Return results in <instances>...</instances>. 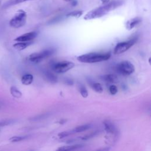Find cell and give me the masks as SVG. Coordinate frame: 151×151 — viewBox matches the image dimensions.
Masks as SVG:
<instances>
[{"mask_svg": "<svg viewBox=\"0 0 151 151\" xmlns=\"http://www.w3.org/2000/svg\"><path fill=\"white\" fill-rule=\"evenodd\" d=\"M123 4V2L119 0L108 2L107 3L104 4V5L102 6H99L88 12L84 16V19L86 20H90L102 17L103 16L108 14L110 11L120 6Z\"/></svg>", "mask_w": 151, "mask_h": 151, "instance_id": "obj_1", "label": "cell"}, {"mask_svg": "<svg viewBox=\"0 0 151 151\" xmlns=\"http://www.w3.org/2000/svg\"><path fill=\"white\" fill-rule=\"evenodd\" d=\"M111 57L110 52H90L82 54L77 57V60L84 63H95L106 61Z\"/></svg>", "mask_w": 151, "mask_h": 151, "instance_id": "obj_2", "label": "cell"}, {"mask_svg": "<svg viewBox=\"0 0 151 151\" xmlns=\"http://www.w3.org/2000/svg\"><path fill=\"white\" fill-rule=\"evenodd\" d=\"M27 21V13L22 9L18 10L9 21V25L14 28L23 27Z\"/></svg>", "mask_w": 151, "mask_h": 151, "instance_id": "obj_3", "label": "cell"}, {"mask_svg": "<svg viewBox=\"0 0 151 151\" xmlns=\"http://www.w3.org/2000/svg\"><path fill=\"white\" fill-rule=\"evenodd\" d=\"M74 65V64L71 61H62L52 64L51 67L57 73H64L72 69Z\"/></svg>", "mask_w": 151, "mask_h": 151, "instance_id": "obj_4", "label": "cell"}, {"mask_svg": "<svg viewBox=\"0 0 151 151\" xmlns=\"http://www.w3.org/2000/svg\"><path fill=\"white\" fill-rule=\"evenodd\" d=\"M137 40V37H134L128 41L118 43L114 49V54H120L123 52H124L125 51L128 50L130 47H132L136 43Z\"/></svg>", "mask_w": 151, "mask_h": 151, "instance_id": "obj_5", "label": "cell"}, {"mask_svg": "<svg viewBox=\"0 0 151 151\" xmlns=\"http://www.w3.org/2000/svg\"><path fill=\"white\" fill-rule=\"evenodd\" d=\"M54 52V50L52 49H48L41 51L40 52L32 53L28 57V60L34 63H37L44 60V58L50 56Z\"/></svg>", "mask_w": 151, "mask_h": 151, "instance_id": "obj_6", "label": "cell"}, {"mask_svg": "<svg viewBox=\"0 0 151 151\" xmlns=\"http://www.w3.org/2000/svg\"><path fill=\"white\" fill-rule=\"evenodd\" d=\"M117 70L122 75L129 76L134 71V67L130 61H123L117 65Z\"/></svg>", "mask_w": 151, "mask_h": 151, "instance_id": "obj_7", "label": "cell"}, {"mask_svg": "<svg viewBox=\"0 0 151 151\" xmlns=\"http://www.w3.org/2000/svg\"><path fill=\"white\" fill-rule=\"evenodd\" d=\"M37 34L38 33L36 31L29 32L17 37L14 39V40L17 42L31 41L32 40H34L37 36Z\"/></svg>", "mask_w": 151, "mask_h": 151, "instance_id": "obj_8", "label": "cell"}, {"mask_svg": "<svg viewBox=\"0 0 151 151\" xmlns=\"http://www.w3.org/2000/svg\"><path fill=\"white\" fill-rule=\"evenodd\" d=\"M142 19L140 17H134L133 18H132L129 20H128L126 24V28L128 30H131L133 28H134L136 26L139 25L141 22Z\"/></svg>", "mask_w": 151, "mask_h": 151, "instance_id": "obj_9", "label": "cell"}, {"mask_svg": "<svg viewBox=\"0 0 151 151\" xmlns=\"http://www.w3.org/2000/svg\"><path fill=\"white\" fill-rule=\"evenodd\" d=\"M104 129L107 133H111L113 134H116L117 133V130L114 124L110 120H105L104 122Z\"/></svg>", "mask_w": 151, "mask_h": 151, "instance_id": "obj_10", "label": "cell"}, {"mask_svg": "<svg viewBox=\"0 0 151 151\" xmlns=\"http://www.w3.org/2000/svg\"><path fill=\"white\" fill-rule=\"evenodd\" d=\"M100 78L101 80L104 81L111 83H115L119 81L118 77L114 74H106V75L100 76Z\"/></svg>", "mask_w": 151, "mask_h": 151, "instance_id": "obj_11", "label": "cell"}, {"mask_svg": "<svg viewBox=\"0 0 151 151\" xmlns=\"http://www.w3.org/2000/svg\"><path fill=\"white\" fill-rule=\"evenodd\" d=\"M91 125L90 124H83V125L77 126V127H74V129H73L71 130H70V132L71 133V134H74V133H77L86 131V130L89 129L91 127Z\"/></svg>", "mask_w": 151, "mask_h": 151, "instance_id": "obj_12", "label": "cell"}, {"mask_svg": "<svg viewBox=\"0 0 151 151\" xmlns=\"http://www.w3.org/2000/svg\"><path fill=\"white\" fill-rule=\"evenodd\" d=\"M33 42L32 41H27V42H18L17 43H15L13 44V47L18 50V51H21L24 49H25L27 47L31 45Z\"/></svg>", "mask_w": 151, "mask_h": 151, "instance_id": "obj_13", "label": "cell"}, {"mask_svg": "<svg viewBox=\"0 0 151 151\" xmlns=\"http://www.w3.org/2000/svg\"><path fill=\"white\" fill-rule=\"evenodd\" d=\"M28 1H31V0H8L4 4V5H2V8L6 9L12 6H14V5L19 4L20 3H22L24 2Z\"/></svg>", "mask_w": 151, "mask_h": 151, "instance_id": "obj_14", "label": "cell"}, {"mask_svg": "<svg viewBox=\"0 0 151 151\" xmlns=\"http://www.w3.org/2000/svg\"><path fill=\"white\" fill-rule=\"evenodd\" d=\"M34 80L33 76L30 74H27L24 75L21 78V83L24 85H29L31 84Z\"/></svg>", "mask_w": 151, "mask_h": 151, "instance_id": "obj_15", "label": "cell"}, {"mask_svg": "<svg viewBox=\"0 0 151 151\" xmlns=\"http://www.w3.org/2000/svg\"><path fill=\"white\" fill-rule=\"evenodd\" d=\"M83 147V145H70V146H64L63 147H60L57 149V150H63V151H67V150H77L80 148H81Z\"/></svg>", "mask_w": 151, "mask_h": 151, "instance_id": "obj_16", "label": "cell"}, {"mask_svg": "<svg viewBox=\"0 0 151 151\" xmlns=\"http://www.w3.org/2000/svg\"><path fill=\"white\" fill-rule=\"evenodd\" d=\"M10 93L14 97L17 99H19L22 96V93L19 91V90L15 86H11L10 88Z\"/></svg>", "mask_w": 151, "mask_h": 151, "instance_id": "obj_17", "label": "cell"}, {"mask_svg": "<svg viewBox=\"0 0 151 151\" xmlns=\"http://www.w3.org/2000/svg\"><path fill=\"white\" fill-rule=\"evenodd\" d=\"M45 76L47 77V80L49 81H50L51 83H56L57 81V77L54 74L51 73V72L45 71Z\"/></svg>", "mask_w": 151, "mask_h": 151, "instance_id": "obj_18", "label": "cell"}, {"mask_svg": "<svg viewBox=\"0 0 151 151\" xmlns=\"http://www.w3.org/2000/svg\"><path fill=\"white\" fill-rule=\"evenodd\" d=\"M83 14V11L80 10H77V11H73L71 12H68L66 14L67 17H75V18H79L80 16L82 15Z\"/></svg>", "mask_w": 151, "mask_h": 151, "instance_id": "obj_19", "label": "cell"}, {"mask_svg": "<svg viewBox=\"0 0 151 151\" xmlns=\"http://www.w3.org/2000/svg\"><path fill=\"white\" fill-rule=\"evenodd\" d=\"M28 137L27 136H14L12 137H11L9 139V140L11 142H18L22 140H24L26 139Z\"/></svg>", "mask_w": 151, "mask_h": 151, "instance_id": "obj_20", "label": "cell"}, {"mask_svg": "<svg viewBox=\"0 0 151 151\" xmlns=\"http://www.w3.org/2000/svg\"><path fill=\"white\" fill-rule=\"evenodd\" d=\"M15 120L14 119H5L0 121V127H4L6 126H8L9 124H13L15 122Z\"/></svg>", "mask_w": 151, "mask_h": 151, "instance_id": "obj_21", "label": "cell"}, {"mask_svg": "<svg viewBox=\"0 0 151 151\" xmlns=\"http://www.w3.org/2000/svg\"><path fill=\"white\" fill-rule=\"evenodd\" d=\"M92 88L93 89L97 92V93H102L103 91V87L101 86V85L99 83H93L92 84Z\"/></svg>", "mask_w": 151, "mask_h": 151, "instance_id": "obj_22", "label": "cell"}, {"mask_svg": "<svg viewBox=\"0 0 151 151\" xmlns=\"http://www.w3.org/2000/svg\"><path fill=\"white\" fill-rule=\"evenodd\" d=\"M79 91H80V94H81V95L83 97L86 98L88 96V91H87L86 88L85 87H84L83 86H81L80 87Z\"/></svg>", "mask_w": 151, "mask_h": 151, "instance_id": "obj_23", "label": "cell"}, {"mask_svg": "<svg viewBox=\"0 0 151 151\" xmlns=\"http://www.w3.org/2000/svg\"><path fill=\"white\" fill-rule=\"evenodd\" d=\"M109 91L113 95L116 94L117 93V87L116 86H114V85H111L110 86V87H109Z\"/></svg>", "mask_w": 151, "mask_h": 151, "instance_id": "obj_24", "label": "cell"}, {"mask_svg": "<svg viewBox=\"0 0 151 151\" xmlns=\"http://www.w3.org/2000/svg\"><path fill=\"white\" fill-rule=\"evenodd\" d=\"M96 134H97V132H93V133H91V134H87V135L84 136V137H81V139H82V140H87V139H90V138H91V137L95 136Z\"/></svg>", "mask_w": 151, "mask_h": 151, "instance_id": "obj_25", "label": "cell"}, {"mask_svg": "<svg viewBox=\"0 0 151 151\" xmlns=\"http://www.w3.org/2000/svg\"><path fill=\"white\" fill-rule=\"evenodd\" d=\"M71 4L72 6H76L77 5V0H72L71 1Z\"/></svg>", "mask_w": 151, "mask_h": 151, "instance_id": "obj_26", "label": "cell"}, {"mask_svg": "<svg viewBox=\"0 0 151 151\" xmlns=\"http://www.w3.org/2000/svg\"><path fill=\"white\" fill-rule=\"evenodd\" d=\"M101 2L103 3V4H106V3H107L108 2H109L110 0H101Z\"/></svg>", "mask_w": 151, "mask_h": 151, "instance_id": "obj_27", "label": "cell"}, {"mask_svg": "<svg viewBox=\"0 0 151 151\" xmlns=\"http://www.w3.org/2000/svg\"><path fill=\"white\" fill-rule=\"evenodd\" d=\"M63 1H64L65 2H71L72 0H63Z\"/></svg>", "mask_w": 151, "mask_h": 151, "instance_id": "obj_28", "label": "cell"}, {"mask_svg": "<svg viewBox=\"0 0 151 151\" xmlns=\"http://www.w3.org/2000/svg\"><path fill=\"white\" fill-rule=\"evenodd\" d=\"M1 107H2V105H1V103H0V108H1Z\"/></svg>", "mask_w": 151, "mask_h": 151, "instance_id": "obj_29", "label": "cell"}]
</instances>
